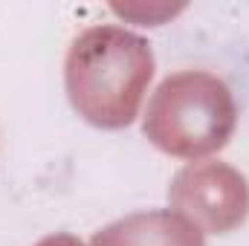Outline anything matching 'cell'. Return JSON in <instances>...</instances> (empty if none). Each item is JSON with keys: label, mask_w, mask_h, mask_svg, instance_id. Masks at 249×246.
I'll use <instances>...</instances> for the list:
<instances>
[{"label": "cell", "mask_w": 249, "mask_h": 246, "mask_svg": "<svg viewBox=\"0 0 249 246\" xmlns=\"http://www.w3.org/2000/svg\"><path fill=\"white\" fill-rule=\"evenodd\" d=\"M177 214L188 217L200 232H232L249 214V185L241 171L226 162H191L168 188Z\"/></svg>", "instance_id": "3957f363"}, {"label": "cell", "mask_w": 249, "mask_h": 246, "mask_svg": "<svg viewBox=\"0 0 249 246\" xmlns=\"http://www.w3.org/2000/svg\"><path fill=\"white\" fill-rule=\"evenodd\" d=\"M154 78V53L145 38L119 26L81 32L64 64V84L72 107L96 127L119 130L136 119Z\"/></svg>", "instance_id": "6da1fadb"}, {"label": "cell", "mask_w": 249, "mask_h": 246, "mask_svg": "<svg viewBox=\"0 0 249 246\" xmlns=\"http://www.w3.org/2000/svg\"><path fill=\"white\" fill-rule=\"evenodd\" d=\"M93 246H206V241L177 211H139L96 232Z\"/></svg>", "instance_id": "277c9868"}, {"label": "cell", "mask_w": 249, "mask_h": 246, "mask_svg": "<svg viewBox=\"0 0 249 246\" xmlns=\"http://www.w3.org/2000/svg\"><path fill=\"white\" fill-rule=\"evenodd\" d=\"M38 246H84L78 238H72V235H50V238H44Z\"/></svg>", "instance_id": "5b68a950"}, {"label": "cell", "mask_w": 249, "mask_h": 246, "mask_svg": "<svg viewBox=\"0 0 249 246\" xmlns=\"http://www.w3.org/2000/svg\"><path fill=\"white\" fill-rule=\"evenodd\" d=\"M238 122V107L229 87L200 70L168 75L148 102L142 130L171 157L200 159L220 151Z\"/></svg>", "instance_id": "7a4b0ae2"}]
</instances>
